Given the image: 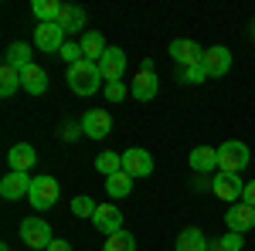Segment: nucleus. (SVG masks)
<instances>
[{
  "label": "nucleus",
  "mask_w": 255,
  "mask_h": 251,
  "mask_svg": "<svg viewBox=\"0 0 255 251\" xmlns=\"http://www.w3.org/2000/svg\"><path fill=\"white\" fill-rule=\"evenodd\" d=\"M68 85H72L75 95H96L102 88V68L96 61H85V58L79 65H68Z\"/></svg>",
  "instance_id": "f257e3e1"
},
{
  "label": "nucleus",
  "mask_w": 255,
  "mask_h": 251,
  "mask_svg": "<svg viewBox=\"0 0 255 251\" xmlns=\"http://www.w3.org/2000/svg\"><path fill=\"white\" fill-rule=\"evenodd\" d=\"M249 160H252L249 146L238 143V139H228V143L218 146V173H242L249 167Z\"/></svg>",
  "instance_id": "f03ea898"
},
{
  "label": "nucleus",
  "mask_w": 255,
  "mask_h": 251,
  "mask_svg": "<svg viewBox=\"0 0 255 251\" xmlns=\"http://www.w3.org/2000/svg\"><path fill=\"white\" fill-rule=\"evenodd\" d=\"M27 200H31V207L34 211H48V207H55L58 204V180L55 176H34L31 180V193H27Z\"/></svg>",
  "instance_id": "7ed1b4c3"
},
{
  "label": "nucleus",
  "mask_w": 255,
  "mask_h": 251,
  "mask_svg": "<svg viewBox=\"0 0 255 251\" xmlns=\"http://www.w3.org/2000/svg\"><path fill=\"white\" fill-rule=\"evenodd\" d=\"M20 241H24L27 248H51L55 234H51V228H48L44 217H24V221H20Z\"/></svg>",
  "instance_id": "20e7f679"
},
{
  "label": "nucleus",
  "mask_w": 255,
  "mask_h": 251,
  "mask_svg": "<svg viewBox=\"0 0 255 251\" xmlns=\"http://www.w3.org/2000/svg\"><path fill=\"white\" fill-rule=\"evenodd\" d=\"M211 190H215L221 200L238 204V200H242V193H245V180H242V173H215Z\"/></svg>",
  "instance_id": "39448f33"
},
{
  "label": "nucleus",
  "mask_w": 255,
  "mask_h": 251,
  "mask_svg": "<svg viewBox=\"0 0 255 251\" xmlns=\"http://www.w3.org/2000/svg\"><path fill=\"white\" fill-rule=\"evenodd\" d=\"M170 58L180 68H191V65H201L204 61V48L191 38H177V41H170Z\"/></svg>",
  "instance_id": "423d86ee"
},
{
  "label": "nucleus",
  "mask_w": 255,
  "mask_h": 251,
  "mask_svg": "<svg viewBox=\"0 0 255 251\" xmlns=\"http://www.w3.org/2000/svg\"><path fill=\"white\" fill-rule=\"evenodd\" d=\"M204 72L208 78H221L228 75V68H232V51L225 48V44H211V48H204Z\"/></svg>",
  "instance_id": "0eeeda50"
},
{
  "label": "nucleus",
  "mask_w": 255,
  "mask_h": 251,
  "mask_svg": "<svg viewBox=\"0 0 255 251\" xmlns=\"http://www.w3.org/2000/svg\"><path fill=\"white\" fill-rule=\"evenodd\" d=\"M82 133L89 136V139H106V136L113 133V116L106 109H89L82 116Z\"/></svg>",
  "instance_id": "6e6552de"
},
{
  "label": "nucleus",
  "mask_w": 255,
  "mask_h": 251,
  "mask_svg": "<svg viewBox=\"0 0 255 251\" xmlns=\"http://www.w3.org/2000/svg\"><path fill=\"white\" fill-rule=\"evenodd\" d=\"M92 228H96L99 234H106V238L123 231V211H119L116 204H99L96 217H92Z\"/></svg>",
  "instance_id": "1a4fd4ad"
},
{
  "label": "nucleus",
  "mask_w": 255,
  "mask_h": 251,
  "mask_svg": "<svg viewBox=\"0 0 255 251\" xmlns=\"http://www.w3.org/2000/svg\"><path fill=\"white\" fill-rule=\"evenodd\" d=\"M68 41H65V31H61V24H38L34 27V48L41 51H61Z\"/></svg>",
  "instance_id": "9d476101"
},
{
  "label": "nucleus",
  "mask_w": 255,
  "mask_h": 251,
  "mask_svg": "<svg viewBox=\"0 0 255 251\" xmlns=\"http://www.w3.org/2000/svg\"><path fill=\"white\" fill-rule=\"evenodd\" d=\"M123 170L133 176H150L153 173V156L146 153V150H139V146H133V150H126L123 153Z\"/></svg>",
  "instance_id": "9b49d317"
},
{
  "label": "nucleus",
  "mask_w": 255,
  "mask_h": 251,
  "mask_svg": "<svg viewBox=\"0 0 255 251\" xmlns=\"http://www.w3.org/2000/svg\"><path fill=\"white\" fill-rule=\"evenodd\" d=\"M225 224H228V231L245 234L249 228H255V207H249L245 200L232 204V207H228V214H225Z\"/></svg>",
  "instance_id": "f8f14e48"
},
{
  "label": "nucleus",
  "mask_w": 255,
  "mask_h": 251,
  "mask_svg": "<svg viewBox=\"0 0 255 251\" xmlns=\"http://www.w3.org/2000/svg\"><path fill=\"white\" fill-rule=\"evenodd\" d=\"M31 180H34V176L10 170V173L0 180V197H3V200H20V197H27V193H31Z\"/></svg>",
  "instance_id": "ddd939ff"
},
{
  "label": "nucleus",
  "mask_w": 255,
  "mask_h": 251,
  "mask_svg": "<svg viewBox=\"0 0 255 251\" xmlns=\"http://www.w3.org/2000/svg\"><path fill=\"white\" fill-rule=\"evenodd\" d=\"M99 68H102L106 82H123V75H126V51L123 48H109L102 55V61H99Z\"/></svg>",
  "instance_id": "4468645a"
},
{
  "label": "nucleus",
  "mask_w": 255,
  "mask_h": 251,
  "mask_svg": "<svg viewBox=\"0 0 255 251\" xmlns=\"http://www.w3.org/2000/svg\"><path fill=\"white\" fill-rule=\"evenodd\" d=\"M157 88L160 82L153 72H136L133 82H129V95L136 98V102H150V98H157Z\"/></svg>",
  "instance_id": "2eb2a0df"
},
{
  "label": "nucleus",
  "mask_w": 255,
  "mask_h": 251,
  "mask_svg": "<svg viewBox=\"0 0 255 251\" xmlns=\"http://www.w3.org/2000/svg\"><path fill=\"white\" fill-rule=\"evenodd\" d=\"M7 163H10V170L27 173V170L38 163V150H34L31 143H14V146H10V153H7Z\"/></svg>",
  "instance_id": "dca6fc26"
},
{
  "label": "nucleus",
  "mask_w": 255,
  "mask_h": 251,
  "mask_svg": "<svg viewBox=\"0 0 255 251\" xmlns=\"http://www.w3.org/2000/svg\"><path fill=\"white\" fill-rule=\"evenodd\" d=\"M20 88H24L27 95H44V92H48V72H44L41 65H27V68L20 72Z\"/></svg>",
  "instance_id": "f3484780"
},
{
  "label": "nucleus",
  "mask_w": 255,
  "mask_h": 251,
  "mask_svg": "<svg viewBox=\"0 0 255 251\" xmlns=\"http://www.w3.org/2000/svg\"><path fill=\"white\" fill-rule=\"evenodd\" d=\"M187 163H191L194 173H211V170H218V150H211V146H194L191 156H187Z\"/></svg>",
  "instance_id": "a211bd4d"
},
{
  "label": "nucleus",
  "mask_w": 255,
  "mask_h": 251,
  "mask_svg": "<svg viewBox=\"0 0 255 251\" xmlns=\"http://www.w3.org/2000/svg\"><path fill=\"white\" fill-rule=\"evenodd\" d=\"M82 55H85V61H102V55H106V51H109V48H106V38H102V34H99V31H85V34H82Z\"/></svg>",
  "instance_id": "6ab92c4d"
},
{
  "label": "nucleus",
  "mask_w": 255,
  "mask_h": 251,
  "mask_svg": "<svg viewBox=\"0 0 255 251\" xmlns=\"http://www.w3.org/2000/svg\"><path fill=\"white\" fill-rule=\"evenodd\" d=\"M177 251H211V245L201 228H184L177 234Z\"/></svg>",
  "instance_id": "aec40b11"
},
{
  "label": "nucleus",
  "mask_w": 255,
  "mask_h": 251,
  "mask_svg": "<svg viewBox=\"0 0 255 251\" xmlns=\"http://www.w3.org/2000/svg\"><path fill=\"white\" fill-rule=\"evenodd\" d=\"M3 65H10L14 72H24L27 65H34V61H31V44H24V41H14V44L7 48V55H3Z\"/></svg>",
  "instance_id": "412c9836"
},
{
  "label": "nucleus",
  "mask_w": 255,
  "mask_h": 251,
  "mask_svg": "<svg viewBox=\"0 0 255 251\" xmlns=\"http://www.w3.org/2000/svg\"><path fill=\"white\" fill-rule=\"evenodd\" d=\"M58 24H61V31H65V34H75V31L85 27V10L75 7V3H65V7H61Z\"/></svg>",
  "instance_id": "4be33fe9"
},
{
  "label": "nucleus",
  "mask_w": 255,
  "mask_h": 251,
  "mask_svg": "<svg viewBox=\"0 0 255 251\" xmlns=\"http://www.w3.org/2000/svg\"><path fill=\"white\" fill-rule=\"evenodd\" d=\"M61 7H65V3H58V0H34V3H31V10H34L38 24H58Z\"/></svg>",
  "instance_id": "5701e85b"
},
{
  "label": "nucleus",
  "mask_w": 255,
  "mask_h": 251,
  "mask_svg": "<svg viewBox=\"0 0 255 251\" xmlns=\"http://www.w3.org/2000/svg\"><path fill=\"white\" fill-rule=\"evenodd\" d=\"M106 190H109V197H129V190H133V176L126 173V170L106 176Z\"/></svg>",
  "instance_id": "b1692460"
},
{
  "label": "nucleus",
  "mask_w": 255,
  "mask_h": 251,
  "mask_svg": "<svg viewBox=\"0 0 255 251\" xmlns=\"http://www.w3.org/2000/svg\"><path fill=\"white\" fill-rule=\"evenodd\" d=\"M102 251H136V241H133V234L123 228V231H116V234H109V238H106Z\"/></svg>",
  "instance_id": "393cba45"
},
{
  "label": "nucleus",
  "mask_w": 255,
  "mask_h": 251,
  "mask_svg": "<svg viewBox=\"0 0 255 251\" xmlns=\"http://www.w3.org/2000/svg\"><path fill=\"white\" fill-rule=\"evenodd\" d=\"M96 170H99L102 176L119 173V170H123V156H119V153H109V150H106V153H99V156H96Z\"/></svg>",
  "instance_id": "a878e982"
},
{
  "label": "nucleus",
  "mask_w": 255,
  "mask_h": 251,
  "mask_svg": "<svg viewBox=\"0 0 255 251\" xmlns=\"http://www.w3.org/2000/svg\"><path fill=\"white\" fill-rule=\"evenodd\" d=\"M17 88H20V72H14L10 65H3V68H0V95L10 98Z\"/></svg>",
  "instance_id": "bb28decb"
},
{
  "label": "nucleus",
  "mask_w": 255,
  "mask_h": 251,
  "mask_svg": "<svg viewBox=\"0 0 255 251\" xmlns=\"http://www.w3.org/2000/svg\"><path fill=\"white\" fill-rule=\"evenodd\" d=\"M245 248V241H242V234L228 231L225 238H218V241H211V251H242Z\"/></svg>",
  "instance_id": "cd10ccee"
},
{
  "label": "nucleus",
  "mask_w": 255,
  "mask_h": 251,
  "mask_svg": "<svg viewBox=\"0 0 255 251\" xmlns=\"http://www.w3.org/2000/svg\"><path fill=\"white\" fill-rule=\"evenodd\" d=\"M96 207L99 204L92 200V197H85V193L72 200V214H75V217H96Z\"/></svg>",
  "instance_id": "c85d7f7f"
},
{
  "label": "nucleus",
  "mask_w": 255,
  "mask_h": 251,
  "mask_svg": "<svg viewBox=\"0 0 255 251\" xmlns=\"http://www.w3.org/2000/svg\"><path fill=\"white\" fill-rule=\"evenodd\" d=\"M180 82H187V85L208 82V72H204V65H191V68H180Z\"/></svg>",
  "instance_id": "c756f323"
},
{
  "label": "nucleus",
  "mask_w": 255,
  "mask_h": 251,
  "mask_svg": "<svg viewBox=\"0 0 255 251\" xmlns=\"http://www.w3.org/2000/svg\"><path fill=\"white\" fill-rule=\"evenodd\" d=\"M58 55H61V58H65V61H68V65H79V61L85 58V55H82V44H75V41H68V44L61 48Z\"/></svg>",
  "instance_id": "7c9ffc66"
},
{
  "label": "nucleus",
  "mask_w": 255,
  "mask_h": 251,
  "mask_svg": "<svg viewBox=\"0 0 255 251\" xmlns=\"http://www.w3.org/2000/svg\"><path fill=\"white\" fill-rule=\"evenodd\" d=\"M106 98L109 102H123L126 98V82H106Z\"/></svg>",
  "instance_id": "2f4dec72"
},
{
  "label": "nucleus",
  "mask_w": 255,
  "mask_h": 251,
  "mask_svg": "<svg viewBox=\"0 0 255 251\" xmlns=\"http://www.w3.org/2000/svg\"><path fill=\"white\" fill-rule=\"evenodd\" d=\"M242 200H245L249 207H255V180H252V183H245V193H242Z\"/></svg>",
  "instance_id": "473e14b6"
},
{
  "label": "nucleus",
  "mask_w": 255,
  "mask_h": 251,
  "mask_svg": "<svg viewBox=\"0 0 255 251\" xmlns=\"http://www.w3.org/2000/svg\"><path fill=\"white\" fill-rule=\"evenodd\" d=\"M79 133H82V126H65V129H61V136H65L68 143H72V139H79Z\"/></svg>",
  "instance_id": "72a5a7b5"
},
{
  "label": "nucleus",
  "mask_w": 255,
  "mask_h": 251,
  "mask_svg": "<svg viewBox=\"0 0 255 251\" xmlns=\"http://www.w3.org/2000/svg\"><path fill=\"white\" fill-rule=\"evenodd\" d=\"M48 251H72V245H68V241H61V238H55V241H51V248Z\"/></svg>",
  "instance_id": "f704fd0d"
},
{
  "label": "nucleus",
  "mask_w": 255,
  "mask_h": 251,
  "mask_svg": "<svg viewBox=\"0 0 255 251\" xmlns=\"http://www.w3.org/2000/svg\"><path fill=\"white\" fill-rule=\"evenodd\" d=\"M0 251H10V248H7V245H3V248H0Z\"/></svg>",
  "instance_id": "c9c22d12"
},
{
  "label": "nucleus",
  "mask_w": 255,
  "mask_h": 251,
  "mask_svg": "<svg viewBox=\"0 0 255 251\" xmlns=\"http://www.w3.org/2000/svg\"><path fill=\"white\" fill-rule=\"evenodd\" d=\"M252 38H255V24H252Z\"/></svg>",
  "instance_id": "e433bc0d"
}]
</instances>
